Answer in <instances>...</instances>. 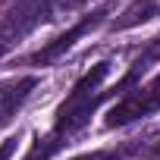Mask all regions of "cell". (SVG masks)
<instances>
[{
	"instance_id": "8",
	"label": "cell",
	"mask_w": 160,
	"mask_h": 160,
	"mask_svg": "<svg viewBox=\"0 0 160 160\" xmlns=\"http://www.w3.org/2000/svg\"><path fill=\"white\" fill-rule=\"evenodd\" d=\"M13 151H16V138H3L0 141V160H10Z\"/></svg>"
},
{
	"instance_id": "5",
	"label": "cell",
	"mask_w": 160,
	"mask_h": 160,
	"mask_svg": "<svg viewBox=\"0 0 160 160\" xmlns=\"http://www.w3.org/2000/svg\"><path fill=\"white\" fill-rule=\"evenodd\" d=\"M38 88L35 75H22V78H10V82H0V126L10 122L13 113L25 104V98Z\"/></svg>"
},
{
	"instance_id": "6",
	"label": "cell",
	"mask_w": 160,
	"mask_h": 160,
	"mask_svg": "<svg viewBox=\"0 0 160 160\" xmlns=\"http://www.w3.org/2000/svg\"><path fill=\"white\" fill-rule=\"evenodd\" d=\"M157 7H160L157 0H135V3H132V7H126V10H122V16L113 22V32H126V28H135V25L148 22L151 16H157V13H160Z\"/></svg>"
},
{
	"instance_id": "3",
	"label": "cell",
	"mask_w": 160,
	"mask_h": 160,
	"mask_svg": "<svg viewBox=\"0 0 160 160\" xmlns=\"http://www.w3.org/2000/svg\"><path fill=\"white\" fill-rule=\"evenodd\" d=\"M53 13V0H22V3L7 16L3 28H0V53H3L10 44H16L22 35H28L35 25L47 22Z\"/></svg>"
},
{
	"instance_id": "1",
	"label": "cell",
	"mask_w": 160,
	"mask_h": 160,
	"mask_svg": "<svg viewBox=\"0 0 160 160\" xmlns=\"http://www.w3.org/2000/svg\"><path fill=\"white\" fill-rule=\"evenodd\" d=\"M157 57V47L148 53V57H141V60H135L132 63V69L119 78V82L113 85V88H101L104 85V78L110 75V63L107 60H101V63H94L78 82L72 85V91H69V98L57 107V116H53V126H50V132L44 135V138H38V144L28 151V157L25 160H50L63 144H69V138H75L78 132H82L88 122H91V116H94V110L104 104V101H110V98H122V94H129L132 88H135V82H138V75L148 69V63Z\"/></svg>"
},
{
	"instance_id": "4",
	"label": "cell",
	"mask_w": 160,
	"mask_h": 160,
	"mask_svg": "<svg viewBox=\"0 0 160 160\" xmlns=\"http://www.w3.org/2000/svg\"><path fill=\"white\" fill-rule=\"evenodd\" d=\"M107 13H110V3H104L101 10L88 13L85 19H78V22H75V25H72L69 32H63L60 38L47 41V44H44V47H41V50H38V53L32 57V63H35V66H47V63L60 60V57H63V53H66V50H69V47H72V44L78 41V38H85L88 32H94V28H98V25L104 22V16H107Z\"/></svg>"
},
{
	"instance_id": "7",
	"label": "cell",
	"mask_w": 160,
	"mask_h": 160,
	"mask_svg": "<svg viewBox=\"0 0 160 160\" xmlns=\"http://www.w3.org/2000/svg\"><path fill=\"white\" fill-rule=\"evenodd\" d=\"M132 148H110V151H91V154H78L72 160H122Z\"/></svg>"
},
{
	"instance_id": "9",
	"label": "cell",
	"mask_w": 160,
	"mask_h": 160,
	"mask_svg": "<svg viewBox=\"0 0 160 160\" xmlns=\"http://www.w3.org/2000/svg\"><path fill=\"white\" fill-rule=\"evenodd\" d=\"M157 10H160V7H157Z\"/></svg>"
},
{
	"instance_id": "2",
	"label": "cell",
	"mask_w": 160,
	"mask_h": 160,
	"mask_svg": "<svg viewBox=\"0 0 160 160\" xmlns=\"http://www.w3.org/2000/svg\"><path fill=\"white\" fill-rule=\"evenodd\" d=\"M160 110V72L151 78L148 85H135L129 94H122L110 113H107V129H122L129 122H138V119H148L151 113Z\"/></svg>"
}]
</instances>
